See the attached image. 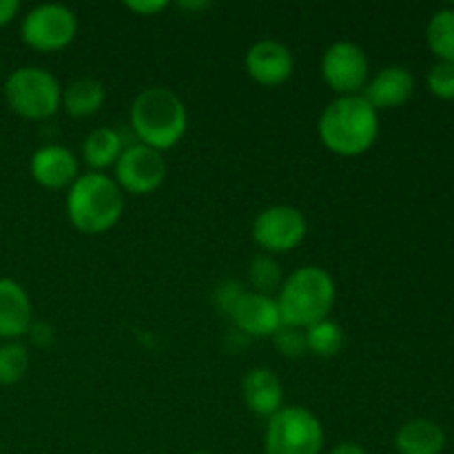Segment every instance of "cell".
<instances>
[{
    "instance_id": "24",
    "label": "cell",
    "mask_w": 454,
    "mask_h": 454,
    "mask_svg": "<svg viewBox=\"0 0 454 454\" xmlns=\"http://www.w3.org/2000/svg\"><path fill=\"white\" fill-rule=\"evenodd\" d=\"M273 346L279 355H284L286 359H300L304 355H309V344H306V331L304 328H295V326H286L282 324L279 331L275 333L273 337Z\"/></svg>"
},
{
    "instance_id": "15",
    "label": "cell",
    "mask_w": 454,
    "mask_h": 454,
    "mask_svg": "<svg viewBox=\"0 0 454 454\" xmlns=\"http://www.w3.org/2000/svg\"><path fill=\"white\" fill-rule=\"evenodd\" d=\"M34 324V309L25 288L12 278H0V340L18 341Z\"/></svg>"
},
{
    "instance_id": "32",
    "label": "cell",
    "mask_w": 454,
    "mask_h": 454,
    "mask_svg": "<svg viewBox=\"0 0 454 454\" xmlns=\"http://www.w3.org/2000/svg\"><path fill=\"white\" fill-rule=\"evenodd\" d=\"M195 454H213V452H195Z\"/></svg>"
},
{
    "instance_id": "19",
    "label": "cell",
    "mask_w": 454,
    "mask_h": 454,
    "mask_svg": "<svg viewBox=\"0 0 454 454\" xmlns=\"http://www.w3.org/2000/svg\"><path fill=\"white\" fill-rule=\"evenodd\" d=\"M124 151L122 137L115 129L98 127L84 137L82 142V160L91 171L102 173L105 168L115 167L120 153Z\"/></svg>"
},
{
    "instance_id": "12",
    "label": "cell",
    "mask_w": 454,
    "mask_h": 454,
    "mask_svg": "<svg viewBox=\"0 0 454 454\" xmlns=\"http://www.w3.org/2000/svg\"><path fill=\"white\" fill-rule=\"evenodd\" d=\"M29 173L35 184L49 191H62L80 177V164L74 151L60 145H44L34 151L29 160Z\"/></svg>"
},
{
    "instance_id": "11",
    "label": "cell",
    "mask_w": 454,
    "mask_h": 454,
    "mask_svg": "<svg viewBox=\"0 0 454 454\" xmlns=\"http://www.w3.org/2000/svg\"><path fill=\"white\" fill-rule=\"evenodd\" d=\"M244 67L251 80L262 87H279L286 82L295 69V58L291 49L273 38L257 40L244 56Z\"/></svg>"
},
{
    "instance_id": "2",
    "label": "cell",
    "mask_w": 454,
    "mask_h": 454,
    "mask_svg": "<svg viewBox=\"0 0 454 454\" xmlns=\"http://www.w3.org/2000/svg\"><path fill=\"white\" fill-rule=\"evenodd\" d=\"M129 122L140 145L162 153L184 137L189 129V111L173 89L146 87L131 102Z\"/></svg>"
},
{
    "instance_id": "21",
    "label": "cell",
    "mask_w": 454,
    "mask_h": 454,
    "mask_svg": "<svg viewBox=\"0 0 454 454\" xmlns=\"http://www.w3.org/2000/svg\"><path fill=\"white\" fill-rule=\"evenodd\" d=\"M346 335L337 322L331 317L322 319V322L313 324L306 328V344H309V353L319 359L337 357L344 348Z\"/></svg>"
},
{
    "instance_id": "3",
    "label": "cell",
    "mask_w": 454,
    "mask_h": 454,
    "mask_svg": "<svg viewBox=\"0 0 454 454\" xmlns=\"http://www.w3.org/2000/svg\"><path fill=\"white\" fill-rule=\"evenodd\" d=\"M124 213V193L105 173H80L67 191V217L84 235H102L114 229Z\"/></svg>"
},
{
    "instance_id": "20",
    "label": "cell",
    "mask_w": 454,
    "mask_h": 454,
    "mask_svg": "<svg viewBox=\"0 0 454 454\" xmlns=\"http://www.w3.org/2000/svg\"><path fill=\"white\" fill-rule=\"evenodd\" d=\"M426 43L437 62H454V7H442L430 16Z\"/></svg>"
},
{
    "instance_id": "4",
    "label": "cell",
    "mask_w": 454,
    "mask_h": 454,
    "mask_svg": "<svg viewBox=\"0 0 454 454\" xmlns=\"http://www.w3.org/2000/svg\"><path fill=\"white\" fill-rule=\"evenodd\" d=\"M335 297L337 286L333 275L322 266L306 264L284 279L275 300H278L282 324L306 331L313 324L328 319L335 306Z\"/></svg>"
},
{
    "instance_id": "9",
    "label": "cell",
    "mask_w": 454,
    "mask_h": 454,
    "mask_svg": "<svg viewBox=\"0 0 454 454\" xmlns=\"http://www.w3.org/2000/svg\"><path fill=\"white\" fill-rule=\"evenodd\" d=\"M322 78L337 96H359L371 80V62L357 43H333L322 56Z\"/></svg>"
},
{
    "instance_id": "30",
    "label": "cell",
    "mask_w": 454,
    "mask_h": 454,
    "mask_svg": "<svg viewBox=\"0 0 454 454\" xmlns=\"http://www.w3.org/2000/svg\"><path fill=\"white\" fill-rule=\"evenodd\" d=\"M328 454H368L366 448L359 446V443H353V442H341L337 443L335 448H333Z\"/></svg>"
},
{
    "instance_id": "7",
    "label": "cell",
    "mask_w": 454,
    "mask_h": 454,
    "mask_svg": "<svg viewBox=\"0 0 454 454\" xmlns=\"http://www.w3.org/2000/svg\"><path fill=\"white\" fill-rule=\"evenodd\" d=\"M78 34V18L74 9L60 3L35 4L20 22V38L29 49L40 53L62 51Z\"/></svg>"
},
{
    "instance_id": "6",
    "label": "cell",
    "mask_w": 454,
    "mask_h": 454,
    "mask_svg": "<svg viewBox=\"0 0 454 454\" xmlns=\"http://www.w3.org/2000/svg\"><path fill=\"white\" fill-rule=\"evenodd\" d=\"M324 426L304 406H284L269 419L264 454H322Z\"/></svg>"
},
{
    "instance_id": "14",
    "label": "cell",
    "mask_w": 454,
    "mask_h": 454,
    "mask_svg": "<svg viewBox=\"0 0 454 454\" xmlns=\"http://www.w3.org/2000/svg\"><path fill=\"white\" fill-rule=\"evenodd\" d=\"M412 93H415V75L406 67L390 65L377 71L375 75H371L362 96L377 111H386L403 106L411 100Z\"/></svg>"
},
{
    "instance_id": "27",
    "label": "cell",
    "mask_w": 454,
    "mask_h": 454,
    "mask_svg": "<svg viewBox=\"0 0 454 454\" xmlns=\"http://www.w3.org/2000/svg\"><path fill=\"white\" fill-rule=\"evenodd\" d=\"M124 7L137 16H158L168 7L167 0H127Z\"/></svg>"
},
{
    "instance_id": "23",
    "label": "cell",
    "mask_w": 454,
    "mask_h": 454,
    "mask_svg": "<svg viewBox=\"0 0 454 454\" xmlns=\"http://www.w3.org/2000/svg\"><path fill=\"white\" fill-rule=\"evenodd\" d=\"M248 282L253 284L255 293H262V295H270L273 291H279L284 278L275 257L257 255L248 266Z\"/></svg>"
},
{
    "instance_id": "25",
    "label": "cell",
    "mask_w": 454,
    "mask_h": 454,
    "mask_svg": "<svg viewBox=\"0 0 454 454\" xmlns=\"http://www.w3.org/2000/svg\"><path fill=\"white\" fill-rule=\"evenodd\" d=\"M426 84L439 100H454V62H434L426 75Z\"/></svg>"
},
{
    "instance_id": "18",
    "label": "cell",
    "mask_w": 454,
    "mask_h": 454,
    "mask_svg": "<svg viewBox=\"0 0 454 454\" xmlns=\"http://www.w3.org/2000/svg\"><path fill=\"white\" fill-rule=\"evenodd\" d=\"M105 84L96 78H78L62 89V105L71 118H91L105 105Z\"/></svg>"
},
{
    "instance_id": "22",
    "label": "cell",
    "mask_w": 454,
    "mask_h": 454,
    "mask_svg": "<svg viewBox=\"0 0 454 454\" xmlns=\"http://www.w3.org/2000/svg\"><path fill=\"white\" fill-rule=\"evenodd\" d=\"M29 371V350L20 341L0 344V386H13Z\"/></svg>"
},
{
    "instance_id": "17",
    "label": "cell",
    "mask_w": 454,
    "mask_h": 454,
    "mask_svg": "<svg viewBox=\"0 0 454 454\" xmlns=\"http://www.w3.org/2000/svg\"><path fill=\"white\" fill-rule=\"evenodd\" d=\"M446 433L433 419H411L395 434V448L399 454H442L446 450Z\"/></svg>"
},
{
    "instance_id": "29",
    "label": "cell",
    "mask_w": 454,
    "mask_h": 454,
    "mask_svg": "<svg viewBox=\"0 0 454 454\" xmlns=\"http://www.w3.org/2000/svg\"><path fill=\"white\" fill-rule=\"evenodd\" d=\"M18 12H20L18 0H0V27L9 25L18 16Z\"/></svg>"
},
{
    "instance_id": "8",
    "label": "cell",
    "mask_w": 454,
    "mask_h": 454,
    "mask_svg": "<svg viewBox=\"0 0 454 454\" xmlns=\"http://www.w3.org/2000/svg\"><path fill=\"white\" fill-rule=\"evenodd\" d=\"M309 233L304 213L288 204H275L257 213L253 220V239L269 255H282L300 247Z\"/></svg>"
},
{
    "instance_id": "5",
    "label": "cell",
    "mask_w": 454,
    "mask_h": 454,
    "mask_svg": "<svg viewBox=\"0 0 454 454\" xmlns=\"http://www.w3.org/2000/svg\"><path fill=\"white\" fill-rule=\"evenodd\" d=\"M4 100L9 109L25 120H49L62 105V87L43 67H20L4 80Z\"/></svg>"
},
{
    "instance_id": "26",
    "label": "cell",
    "mask_w": 454,
    "mask_h": 454,
    "mask_svg": "<svg viewBox=\"0 0 454 454\" xmlns=\"http://www.w3.org/2000/svg\"><path fill=\"white\" fill-rule=\"evenodd\" d=\"M244 295V288L239 286V282L231 279V282H222L220 288L215 293V301L224 313L231 315V310L235 309V304L239 301V297Z\"/></svg>"
},
{
    "instance_id": "10",
    "label": "cell",
    "mask_w": 454,
    "mask_h": 454,
    "mask_svg": "<svg viewBox=\"0 0 454 454\" xmlns=\"http://www.w3.org/2000/svg\"><path fill=\"white\" fill-rule=\"evenodd\" d=\"M115 184L129 195H149L167 180V160L146 145L124 146L115 162Z\"/></svg>"
},
{
    "instance_id": "28",
    "label": "cell",
    "mask_w": 454,
    "mask_h": 454,
    "mask_svg": "<svg viewBox=\"0 0 454 454\" xmlns=\"http://www.w3.org/2000/svg\"><path fill=\"white\" fill-rule=\"evenodd\" d=\"M27 335H31V341H34V344H38V346H49L53 341V331L51 328L47 326V324H31V328H29V333H27Z\"/></svg>"
},
{
    "instance_id": "1",
    "label": "cell",
    "mask_w": 454,
    "mask_h": 454,
    "mask_svg": "<svg viewBox=\"0 0 454 454\" xmlns=\"http://www.w3.org/2000/svg\"><path fill=\"white\" fill-rule=\"evenodd\" d=\"M322 145L341 158H355L371 149L380 136V111L359 96H337L324 106L317 122Z\"/></svg>"
},
{
    "instance_id": "31",
    "label": "cell",
    "mask_w": 454,
    "mask_h": 454,
    "mask_svg": "<svg viewBox=\"0 0 454 454\" xmlns=\"http://www.w3.org/2000/svg\"><path fill=\"white\" fill-rule=\"evenodd\" d=\"M182 9H189V12H195V9H207L211 7V3H180Z\"/></svg>"
},
{
    "instance_id": "13",
    "label": "cell",
    "mask_w": 454,
    "mask_h": 454,
    "mask_svg": "<svg viewBox=\"0 0 454 454\" xmlns=\"http://www.w3.org/2000/svg\"><path fill=\"white\" fill-rule=\"evenodd\" d=\"M233 324L248 337H273L282 326L278 300L255 291H244L235 309L231 310Z\"/></svg>"
},
{
    "instance_id": "16",
    "label": "cell",
    "mask_w": 454,
    "mask_h": 454,
    "mask_svg": "<svg viewBox=\"0 0 454 454\" xmlns=\"http://www.w3.org/2000/svg\"><path fill=\"white\" fill-rule=\"evenodd\" d=\"M242 399L253 415L270 419L284 408V386L270 368H251L242 380Z\"/></svg>"
}]
</instances>
